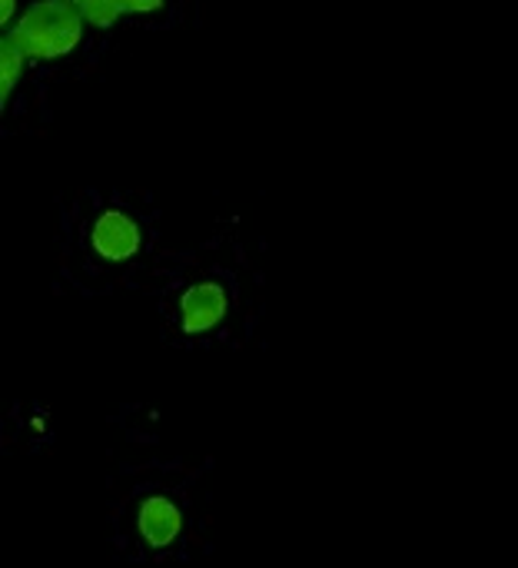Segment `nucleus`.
<instances>
[{
	"mask_svg": "<svg viewBox=\"0 0 518 568\" xmlns=\"http://www.w3.org/2000/svg\"><path fill=\"white\" fill-rule=\"evenodd\" d=\"M10 13H13V0H0V20L3 23L10 20Z\"/></svg>",
	"mask_w": 518,
	"mask_h": 568,
	"instance_id": "nucleus-8",
	"label": "nucleus"
},
{
	"mask_svg": "<svg viewBox=\"0 0 518 568\" xmlns=\"http://www.w3.org/2000/svg\"><path fill=\"white\" fill-rule=\"evenodd\" d=\"M136 526H140V536L146 539V546L163 549V546H170V542L180 536L183 516H180V509H176L170 499L150 496V499L140 506V513H136Z\"/></svg>",
	"mask_w": 518,
	"mask_h": 568,
	"instance_id": "nucleus-4",
	"label": "nucleus"
},
{
	"mask_svg": "<svg viewBox=\"0 0 518 568\" xmlns=\"http://www.w3.org/2000/svg\"><path fill=\"white\" fill-rule=\"evenodd\" d=\"M83 37V10L73 0H37L10 30V40L30 60H57Z\"/></svg>",
	"mask_w": 518,
	"mask_h": 568,
	"instance_id": "nucleus-1",
	"label": "nucleus"
},
{
	"mask_svg": "<svg viewBox=\"0 0 518 568\" xmlns=\"http://www.w3.org/2000/svg\"><path fill=\"white\" fill-rule=\"evenodd\" d=\"M77 3L93 27H113L116 17L123 13V0H77Z\"/></svg>",
	"mask_w": 518,
	"mask_h": 568,
	"instance_id": "nucleus-6",
	"label": "nucleus"
},
{
	"mask_svg": "<svg viewBox=\"0 0 518 568\" xmlns=\"http://www.w3.org/2000/svg\"><path fill=\"white\" fill-rule=\"evenodd\" d=\"M226 316V293L216 283H196L180 300V323L186 333H206Z\"/></svg>",
	"mask_w": 518,
	"mask_h": 568,
	"instance_id": "nucleus-3",
	"label": "nucleus"
},
{
	"mask_svg": "<svg viewBox=\"0 0 518 568\" xmlns=\"http://www.w3.org/2000/svg\"><path fill=\"white\" fill-rule=\"evenodd\" d=\"M160 7H163V0H123V10H133V13H150Z\"/></svg>",
	"mask_w": 518,
	"mask_h": 568,
	"instance_id": "nucleus-7",
	"label": "nucleus"
},
{
	"mask_svg": "<svg viewBox=\"0 0 518 568\" xmlns=\"http://www.w3.org/2000/svg\"><path fill=\"white\" fill-rule=\"evenodd\" d=\"M140 226L133 216H126L123 210H106L100 213V220L93 223V233H90V243L93 250L110 260V263H123L130 260L136 250H140Z\"/></svg>",
	"mask_w": 518,
	"mask_h": 568,
	"instance_id": "nucleus-2",
	"label": "nucleus"
},
{
	"mask_svg": "<svg viewBox=\"0 0 518 568\" xmlns=\"http://www.w3.org/2000/svg\"><path fill=\"white\" fill-rule=\"evenodd\" d=\"M23 57H27V53H23L10 37L0 43V103H7V97H10V90H13L20 70H23Z\"/></svg>",
	"mask_w": 518,
	"mask_h": 568,
	"instance_id": "nucleus-5",
	"label": "nucleus"
}]
</instances>
